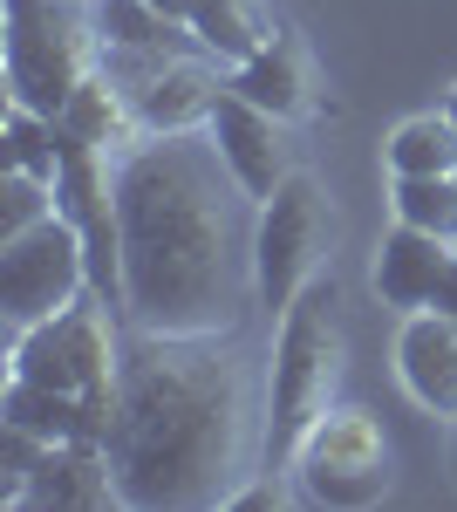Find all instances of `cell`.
<instances>
[{
    "mask_svg": "<svg viewBox=\"0 0 457 512\" xmlns=\"http://www.w3.org/2000/svg\"><path fill=\"white\" fill-rule=\"evenodd\" d=\"M103 458L116 506L212 512L267 472V383L246 328L226 335H151L123 321Z\"/></svg>",
    "mask_w": 457,
    "mask_h": 512,
    "instance_id": "6da1fadb",
    "label": "cell"
},
{
    "mask_svg": "<svg viewBox=\"0 0 457 512\" xmlns=\"http://www.w3.org/2000/svg\"><path fill=\"white\" fill-rule=\"evenodd\" d=\"M123 321L151 335H226L260 301V198L205 130H144L116 158Z\"/></svg>",
    "mask_w": 457,
    "mask_h": 512,
    "instance_id": "7a4b0ae2",
    "label": "cell"
},
{
    "mask_svg": "<svg viewBox=\"0 0 457 512\" xmlns=\"http://www.w3.org/2000/svg\"><path fill=\"white\" fill-rule=\"evenodd\" d=\"M348 369V328H342V294L321 274L301 301L280 315L273 335V369H267V478L294 472V451L307 444V431L335 410Z\"/></svg>",
    "mask_w": 457,
    "mask_h": 512,
    "instance_id": "3957f363",
    "label": "cell"
},
{
    "mask_svg": "<svg viewBox=\"0 0 457 512\" xmlns=\"http://www.w3.org/2000/svg\"><path fill=\"white\" fill-rule=\"evenodd\" d=\"M103 69V28L89 0H7V103L62 117Z\"/></svg>",
    "mask_w": 457,
    "mask_h": 512,
    "instance_id": "277c9868",
    "label": "cell"
},
{
    "mask_svg": "<svg viewBox=\"0 0 457 512\" xmlns=\"http://www.w3.org/2000/svg\"><path fill=\"white\" fill-rule=\"evenodd\" d=\"M110 301L82 294L76 308L35 321V328H14L7 335V376H28V383H48V390L89 396L96 410H110L116 396V362H123V328L103 315Z\"/></svg>",
    "mask_w": 457,
    "mask_h": 512,
    "instance_id": "5b68a950",
    "label": "cell"
},
{
    "mask_svg": "<svg viewBox=\"0 0 457 512\" xmlns=\"http://www.w3.org/2000/svg\"><path fill=\"white\" fill-rule=\"evenodd\" d=\"M294 485H301V499L335 506V512L382 506L389 485H396V451H389V437H382V424L369 410L335 403L294 451Z\"/></svg>",
    "mask_w": 457,
    "mask_h": 512,
    "instance_id": "8992f818",
    "label": "cell"
},
{
    "mask_svg": "<svg viewBox=\"0 0 457 512\" xmlns=\"http://www.w3.org/2000/svg\"><path fill=\"white\" fill-rule=\"evenodd\" d=\"M328 246H335V212L314 171H287L280 192L260 198V308L287 315L307 287L328 267Z\"/></svg>",
    "mask_w": 457,
    "mask_h": 512,
    "instance_id": "52a82bcc",
    "label": "cell"
},
{
    "mask_svg": "<svg viewBox=\"0 0 457 512\" xmlns=\"http://www.w3.org/2000/svg\"><path fill=\"white\" fill-rule=\"evenodd\" d=\"M89 287H96V274H89V239H82V226L69 212L35 226V233L0 239V315H7V335L62 315V308H76Z\"/></svg>",
    "mask_w": 457,
    "mask_h": 512,
    "instance_id": "ba28073f",
    "label": "cell"
},
{
    "mask_svg": "<svg viewBox=\"0 0 457 512\" xmlns=\"http://www.w3.org/2000/svg\"><path fill=\"white\" fill-rule=\"evenodd\" d=\"M226 89H232V62H219L212 48H191V55H171L130 96V110H137L144 130H205Z\"/></svg>",
    "mask_w": 457,
    "mask_h": 512,
    "instance_id": "9c48e42d",
    "label": "cell"
},
{
    "mask_svg": "<svg viewBox=\"0 0 457 512\" xmlns=\"http://www.w3.org/2000/svg\"><path fill=\"white\" fill-rule=\"evenodd\" d=\"M396 383L410 390L417 410L457 417V315L417 308L396 328Z\"/></svg>",
    "mask_w": 457,
    "mask_h": 512,
    "instance_id": "30bf717a",
    "label": "cell"
},
{
    "mask_svg": "<svg viewBox=\"0 0 457 512\" xmlns=\"http://www.w3.org/2000/svg\"><path fill=\"white\" fill-rule=\"evenodd\" d=\"M280 130H287V123L273 117V110H260V103H246L239 89H226L219 110H212V137H219V151H226L232 178H239L253 198H273V192H280V178L294 171Z\"/></svg>",
    "mask_w": 457,
    "mask_h": 512,
    "instance_id": "8fae6325",
    "label": "cell"
},
{
    "mask_svg": "<svg viewBox=\"0 0 457 512\" xmlns=\"http://www.w3.org/2000/svg\"><path fill=\"white\" fill-rule=\"evenodd\" d=\"M451 260H457V246L451 239H437V233H423V226H389L376 246V294H382V308H396V315H417V308H430L437 301V287H444V274H451Z\"/></svg>",
    "mask_w": 457,
    "mask_h": 512,
    "instance_id": "7c38bea8",
    "label": "cell"
},
{
    "mask_svg": "<svg viewBox=\"0 0 457 512\" xmlns=\"http://www.w3.org/2000/svg\"><path fill=\"white\" fill-rule=\"evenodd\" d=\"M232 89H239L246 103L273 110L280 123L307 117V103H314V62H307V41L294 35V28H273L246 62H232Z\"/></svg>",
    "mask_w": 457,
    "mask_h": 512,
    "instance_id": "4fadbf2b",
    "label": "cell"
},
{
    "mask_svg": "<svg viewBox=\"0 0 457 512\" xmlns=\"http://www.w3.org/2000/svg\"><path fill=\"white\" fill-rule=\"evenodd\" d=\"M0 424H21V431H35L41 444H103L110 410H96L89 396L48 390V383H28V376H7Z\"/></svg>",
    "mask_w": 457,
    "mask_h": 512,
    "instance_id": "5bb4252c",
    "label": "cell"
},
{
    "mask_svg": "<svg viewBox=\"0 0 457 512\" xmlns=\"http://www.w3.org/2000/svg\"><path fill=\"white\" fill-rule=\"evenodd\" d=\"M116 499V472L103 458V444H48L41 451L35 478L21 492V506H62V512H89V506H110Z\"/></svg>",
    "mask_w": 457,
    "mask_h": 512,
    "instance_id": "9a60e30c",
    "label": "cell"
},
{
    "mask_svg": "<svg viewBox=\"0 0 457 512\" xmlns=\"http://www.w3.org/2000/svg\"><path fill=\"white\" fill-rule=\"evenodd\" d=\"M382 158H389V178H451L457 171V123L444 110L403 117L389 130Z\"/></svg>",
    "mask_w": 457,
    "mask_h": 512,
    "instance_id": "2e32d148",
    "label": "cell"
},
{
    "mask_svg": "<svg viewBox=\"0 0 457 512\" xmlns=\"http://www.w3.org/2000/svg\"><path fill=\"white\" fill-rule=\"evenodd\" d=\"M191 28L219 62H246L260 41L273 35L260 0H191Z\"/></svg>",
    "mask_w": 457,
    "mask_h": 512,
    "instance_id": "e0dca14e",
    "label": "cell"
},
{
    "mask_svg": "<svg viewBox=\"0 0 457 512\" xmlns=\"http://www.w3.org/2000/svg\"><path fill=\"white\" fill-rule=\"evenodd\" d=\"M389 212L457 246V178H389Z\"/></svg>",
    "mask_w": 457,
    "mask_h": 512,
    "instance_id": "ac0fdd59",
    "label": "cell"
},
{
    "mask_svg": "<svg viewBox=\"0 0 457 512\" xmlns=\"http://www.w3.org/2000/svg\"><path fill=\"white\" fill-rule=\"evenodd\" d=\"M48 219H62V185L28 178V171H7V178H0V239L35 233Z\"/></svg>",
    "mask_w": 457,
    "mask_h": 512,
    "instance_id": "d6986e66",
    "label": "cell"
},
{
    "mask_svg": "<svg viewBox=\"0 0 457 512\" xmlns=\"http://www.w3.org/2000/svg\"><path fill=\"white\" fill-rule=\"evenodd\" d=\"M430 308H444V315H457V260H451V274H444V287H437V301Z\"/></svg>",
    "mask_w": 457,
    "mask_h": 512,
    "instance_id": "ffe728a7",
    "label": "cell"
},
{
    "mask_svg": "<svg viewBox=\"0 0 457 512\" xmlns=\"http://www.w3.org/2000/svg\"><path fill=\"white\" fill-rule=\"evenodd\" d=\"M151 7H164L171 21H191V0H151Z\"/></svg>",
    "mask_w": 457,
    "mask_h": 512,
    "instance_id": "44dd1931",
    "label": "cell"
},
{
    "mask_svg": "<svg viewBox=\"0 0 457 512\" xmlns=\"http://www.w3.org/2000/svg\"><path fill=\"white\" fill-rule=\"evenodd\" d=\"M444 117L457 123V82H451V89H444Z\"/></svg>",
    "mask_w": 457,
    "mask_h": 512,
    "instance_id": "7402d4cb",
    "label": "cell"
},
{
    "mask_svg": "<svg viewBox=\"0 0 457 512\" xmlns=\"http://www.w3.org/2000/svg\"><path fill=\"white\" fill-rule=\"evenodd\" d=\"M451 478H457V417H451Z\"/></svg>",
    "mask_w": 457,
    "mask_h": 512,
    "instance_id": "603a6c76",
    "label": "cell"
},
{
    "mask_svg": "<svg viewBox=\"0 0 457 512\" xmlns=\"http://www.w3.org/2000/svg\"><path fill=\"white\" fill-rule=\"evenodd\" d=\"M89 7H96V0H89Z\"/></svg>",
    "mask_w": 457,
    "mask_h": 512,
    "instance_id": "cb8c5ba5",
    "label": "cell"
},
{
    "mask_svg": "<svg viewBox=\"0 0 457 512\" xmlns=\"http://www.w3.org/2000/svg\"><path fill=\"white\" fill-rule=\"evenodd\" d=\"M451 178H457V171H451Z\"/></svg>",
    "mask_w": 457,
    "mask_h": 512,
    "instance_id": "d4e9b609",
    "label": "cell"
}]
</instances>
